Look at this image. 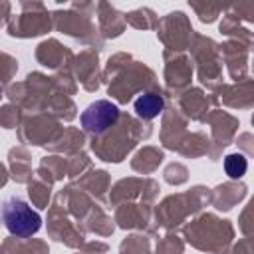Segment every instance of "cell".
Masks as SVG:
<instances>
[{
    "label": "cell",
    "instance_id": "obj_3",
    "mask_svg": "<svg viewBox=\"0 0 254 254\" xmlns=\"http://www.w3.org/2000/svg\"><path fill=\"white\" fill-rule=\"evenodd\" d=\"M163 111V97L157 93H143L135 99V113L143 119H153Z\"/></svg>",
    "mask_w": 254,
    "mask_h": 254
},
{
    "label": "cell",
    "instance_id": "obj_1",
    "mask_svg": "<svg viewBox=\"0 0 254 254\" xmlns=\"http://www.w3.org/2000/svg\"><path fill=\"white\" fill-rule=\"evenodd\" d=\"M2 220L6 228L16 236H32L42 226V216L18 196H10L2 202Z\"/></svg>",
    "mask_w": 254,
    "mask_h": 254
},
{
    "label": "cell",
    "instance_id": "obj_2",
    "mask_svg": "<svg viewBox=\"0 0 254 254\" xmlns=\"http://www.w3.org/2000/svg\"><path fill=\"white\" fill-rule=\"evenodd\" d=\"M119 119V107L107 99H97L89 103L81 113V125L87 133L99 135L107 131Z\"/></svg>",
    "mask_w": 254,
    "mask_h": 254
},
{
    "label": "cell",
    "instance_id": "obj_4",
    "mask_svg": "<svg viewBox=\"0 0 254 254\" xmlns=\"http://www.w3.org/2000/svg\"><path fill=\"white\" fill-rule=\"evenodd\" d=\"M246 169H248V163H246L244 155L234 153V155H228L224 159V171L230 179H240L246 173Z\"/></svg>",
    "mask_w": 254,
    "mask_h": 254
}]
</instances>
